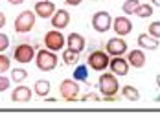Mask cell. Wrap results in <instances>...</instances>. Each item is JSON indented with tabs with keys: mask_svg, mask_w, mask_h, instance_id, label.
I'll return each instance as SVG.
<instances>
[{
	"mask_svg": "<svg viewBox=\"0 0 160 123\" xmlns=\"http://www.w3.org/2000/svg\"><path fill=\"white\" fill-rule=\"evenodd\" d=\"M98 88H99L101 96H118V90H120L118 76L112 72H103L98 81Z\"/></svg>",
	"mask_w": 160,
	"mask_h": 123,
	"instance_id": "6da1fadb",
	"label": "cell"
},
{
	"mask_svg": "<svg viewBox=\"0 0 160 123\" xmlns=\"http://www.w3.org/2000/svg\"><path fill=\"white\" fill-rule=\"evenodd\" d=\"M35 64H37V68L39 70H42V72H52V70H55L57 68V55H55V52H52V50H39L37 53H35Z\"/></svg>",
	"mask_w": 160,
	"mask_h": 123,
	"instance_id": "7a4b0ae2",
	"label": "cell"
},
{
	"mask_svg": "<svg viewBox=\"0 0 160 123\" xmlns=\"http://www.w3.org/2000/svg\"><path fill=\"white\" fill-rule=\"evenodd\" d=\"M109 62H111V55L105 52V50H94L88 59H87V64L90 70H96V72H103L109 68Z\"/></svg>",
	"mask_w": 160,
	"mask_h": 123,
	"instance_id": "3957f363",
	"label": "cell"
},
{
	"mask_svg": "<svg viewBox=\"0 0 160 123\" xmlns=\"http://www.w3.org/2000/svg\"><path fill=\"white\" fill-rule=\"evenodd\" d=\"M59 96L63 97L64 101H78L79 97V85L78 81L72 77V79H63L61 85H59Z\"/></svg>",
	"mask_w": 160,
	"mask_h": 123,
	"instance_id": "277c9868",
	"label": "cell"
},
{
	"mask_svg": "<svg viewBox=\"0 0 160 123\" xmlns=\"http://www.w3.org/2000/svg\"><path fill=\"white\" fill-rule=\"evenodd\" d=\"M35 44H28V42H20L17 44L15 50H13V59H15L18 64H28L35 59Z\"/></svg>",
	"mask_w": 160,
	"mask_h": 123,
	"instance_id": "5b68a950",
	"label": "cell"
},
{
	"mask_svg": "<svg viewBox=\"0 0 160 123\" xmlns=\"http://www.w3.org/2000/svg\"><path fill=\"white\" fill-rule=\"evenodd\" d=\"M35 11H22V13H18V17L15 18V31L17 33H28V31L33 30V26H35Z\"/></svg>",
	"mask_w": 160,
	"mask_h": 123,
	"instance_id": "8992f818",
	"label": "cell"
},
{
	"mask_svg": "<svg viewBox=\"0 0 160 123\" xmlns=\"http://www.w3.org/2000/svg\"><path fill=\"white\" fill-rule=\"evenodd\" d=\"M64 44H66V37L61 33V30H50L44 35V46L52 52H55V53L59 50H63Z\"/></svg>",
	"mask_w": 160,
	"mask_h": 123,
	"instance_id": "52a82bcc",
	"label": "cell"
},
{
	"mask_svg": "<svg viewBox=\"0 0 160 123\" xmlns=\"http://www.w3.org/2000/svg\"><path fill=\"white\" fill-rule=\"evenodd\" d=\"M92 28L98 33H107L112 28V17L109 15V11H98L92 17Z\"/></svg>",
	"mask_w": 160,
	"mask_h": 123,
	"instance_id": "ba28073f",
	"label": "cell"
},
{
	"mask_svg": "<svg viewBox=\"0 0 160 123\" xmlns=\"http://www.w3.org/2000/svg\"><path fill=\"white\" fill-rule=\"evenodd\" d=\"M105 52L112 55V57H118V55H123L125 52H127V42L123 41V37H120V35H116V37H112L107 41V44H105Z\"/></svg>",
	"mask_w": 160,
	"mask_h": 123,
	"instance_id": "9c48e42d",
	"label": "cell"
},
{
	"mask_svg": "<svg viewBox=\"0 0 160 123\" xmlns=\"http://www.w3.org/2000/svg\"><path fill=\"white\" fill-rule=\"evenodd\" d=\"M33 11H35V15L39 17V18H52L53 13L57 11V7H55V4L50 2V0H37Z\"/></svg>",
	"mask_w": 160,
	"mask_h": 123,
	"instance_id": "30bf717a",
	"label": "cell"
},
{
	"mask_svg": "<svg viewBox=\"0 0 160 123\" xmlns=\"http://www.w3.org/2000/svg\"><path fill=\"white\" fill-rule=\"evenodd\" d=\"M112 30L116 31V35L125 37V35H129V33L132 31V22H131V18H129L127 15L116 17V18L112 20Z\"/></svg>",
	"mask_w": 160,
	"mask_h": 123,
	"instance_id": "8fae6325",
	"label": "cell"
},
{
	"mask_svg": "<svg viewBox=\"0 0 160 123\" xmlns=\"http://www.w3.org/2000/svg\"><path fill=\"white\" fill-rule=\"evenodd\" d=\"M129 61L127 59H123L122 55H118V57H112L111 62H109V70H111L112 74H116L118 77H123L129 74Z\"/></svg>",
	"mask_w": 160,
	"mask_h": 123,
	"instance_id": "7c38bea8",
	"label": "cell"
},
{
	"mask_svg": "<svg viewBox=\"0 0 160 123\" xmlns=\"http://www.w3.org/2000/svg\"><path fill=\"white\" fill-rule=\"evenodd\" d=\"M50 20H52L53 30H64V28L70 24V13H68L66 9H57Z\"/></svg>",
	"mask_w": 160,
	"mask_h": 123,
	"instance_id": "4fadbf2b",
	"label": "cell"
},
{
	"mask_svg": "<svg viewBox=\"0 0 160 123\" xmlns=\"http://www.w3.org/2000/svg\"><path fill=\"white\" fill-rule=\"evenodd\" d=\"M66 46L70 48V50H74V52H78V53H81L85 50V46H87V41H85V37L81 33L74 31V33H70L66 37Z\"/></svg>",
	"mask_w": 160,
	"mask_h": 123,
	"instance_id": "5bb4252c",
	"label": "cell"
},
{
	"mask_svg": "<svg viewBox=\"0 0 160 123\" xmlns=\"http://www.w3.org/2000/svg\"><path fill=\"white\" fill-rule=\"evenodd\" d=\"M32 96H33V92L28 86L18 85L15 90L11 92V101H13V103H28V101L32 99Z\"/></svg>",
	"mask_w": 160,
	"mask_h": 123,
	"instance_id": "9a60e30c",
	"label": "cell"
},
{
	"mask_svg": "<svg viewBox=\"0 0 160 123\" xmlns=\"http://www.w3.org/2000/svg\"><path fill=\"white\" fill-rule=\"evenodd\" d=\"M127 61H129V64L132 66V68H144L145 66V52L140 48V50H131L129 52V55H127Z\"/></svg>",
	"mask_w": 160,
	"mask_h": 123,
	"instance_id": "2e32d148",
	"label": "cell"
},
{
	"mask_svg": "<svg viewBox=\"0 0 160 123\" xmlns=\"http://www.w3.org/2000/svg\"><path fill=\"white\" fill-rule=\"evenodd\" d=\"M136 42H138V46L142 48V50H157L158 44H160L158 39L151 37L149 33H140L138 39H136Z\"/></svg>",
	"mask_w": 160,
	"mask_h": 123,
	"instance_id": "e0dca14e",
	"label": "cell"
},
{
	"mask_svg": "<svg viewBox=\"0 0 160 123\" xmlns=\"http://www.w3.org/2000/svg\"><path fill=\"white\" fill-rule=\"evenodd\" d=\"M122 96H123V99H129V101H138V99H140L138 88L132 86V85H125V86L122 88Z\"/></svg>",
	"mask_w": 160,
	"mask_h": 123,
	"instance_id": "ac0fdd59",
	"label": "cell"
},
{
	"mask_svg": "<svg viewBox=\"0 0 160 123\" xmlns=\"http://www.w3.org/2000/svg\"><path fill=\"white\" fill-rule=\"evenodd\" d=\"M50 81H46V79H41V81H37L35 83V94L39 96V97H46L50 94Z\"/></svg>",
	"mask_w": 160,
	"mask_h": 123,
	"instance_id": "d6986e66",
	"label": "cell"
},
{
	"mask_svg": "<svg viewBox=\"0 0 160 123\" xmlns=\"http://www.w3.org/2000/svg\"><path fill=\"white\" fill-rule=\"evenodd\" d=\"M153 13H155V11H153V4H140V6L136 7V13H134V15L140 17V18H149Z\"/></svg>",
	"mask_w": 160,
	"mask_h": 123,
	"instance_id": "ffe728a7",
	"label": "cell"
},
{
	"mask_svg": "<svg viewBox=\"0 0 160 123\" xmlns=\"http://www.w3.org/2000/svg\"><path fill=\"white\" fill-rule=\"evenodd\" d=\"M138 6H140V0H125V2L122 4V11H123L127 17L129 15H134Z\"/></svg>",
	"mask_w": 160,
	"mask_h": 123,
	"instance_id": "44dd1931",
	"label": "cell"
},
{
	"mask_svg": "<svg viewBox=\"0 0 160 123\" xmlns=\"http://www.w3.org/2000/svg\"><path fill=\"white\" fill-rule=\"evenodd\" d=\"M74 79L78 81V83H87L88 81V70H87V64H81L78 66L76 70H74Z\"/></svg>",
	"mask_w": 160,
	"mask_h": 123,
	"instance_id": "7402d4cb",
	"label": "cell"
},
{
	"mask_svg": "<svg viewBox=\"0 0 160 123\" xmlns=\"http://www.w3.org/2000/svg\"><path fill=\"white\" fill-rule=\"evenodd\" d=\"M79 59V53L78 52H74V50H70V48H66L63 52V62L64 64H74V62H78Z\"/></svg>",
	"mask_w": 160,
	"mask_h": 123,
	"instance_id": "603a6c76",
	"label": "cell"
},
{
	"mask_svg": "<svg viewBox=\"0 0 160 123\" xmlns=\"http://www.w3.org/2000/svg\"><path fill=\"white\" fill-rule=\"evenodd\" d=\"M26 77H28V70H24V68H13L11 70V81L17 83V85L22 83Z\"/></svg>",
	"mask_w": 160,
	"mask_h": 123,
	"instance_id": "cb8c5ba5",
	"label": "cell"
},
{
	"mask_svg": "<svg viewBox=\"0 0 160 123\" xmlns=\"http://www.w3.org/2000/svg\"><path fill=\"white\" fill-rule=\"evenodd\" d=\"M147 33H149L151 37H155V39H158V41H160V20L151 22V24H149V28H147Z\"/></svg>",
	"mask_w": 160,
	"mask_h": 123,
	"instance_id": "d4e9b609",
	"label": "cell"
},
{
	"mask_svg": "<svg viewBox=\"0 0 160 123\" xmlns=\"http://www.w3.org/2000/svg\"><path fill=\"white\" fill-rule=\"evenodd\" d=\"M8 70H11V61H9L8 55L0 53V74H4V72H8Z\"/></svg>",
	"mask_w": 160,
	"mask_h": 123,
	"instance_id": "484cf974",
	"label": "cell"
},
{
	"mask_svg": "<svg viewBox=\"0 0 160 123\" xmlns=\"http://www.w3.org/2000/svg\"><path fill=\"white\" fill-rule=\"evenodd\" d=\"M81 101H101V96L96 92H85L83 96H81Z\"/></svg>",
	"mask_w": 160,
	"mask_h": 123,
	"instance_id": "4316f807",
	"label": "cell"
},
{
	"mask_svg": "<svg viewBox=\"0 0 160 123\" xmlns=\"http://www.w3.org/2000/svg\"><path fill=\"white\" fill-rule=\"evenodd\" d=\"M9 48V37L6 33H0V53H4Z\"/></svg>",
	"mask_w": 160,
	"mask_h": 123,
	"instance_id": "83f0119b",
	"label": "cell"
},
{
	"mask_svg": "<svg viewBox=\"0 0 160 123\" xmlns=\"http://www.w3.org/2000/svg\"><path fill=\"white\" fill-rule=\"evenodd\" d=\"M9 83H11L9 77H6V76L0 74V92H6V90L9 88Z\"/></svg>",
	"mask_w": 160,
	"mask_h": 123,
	"instance_id": "f1b7e54d",
	"label": "cell"
},
{
	"mask_svg": "<svg viewBox=\"0 0 160 123\" xmlns=\"http://www.w3.org/2000/svg\"><path fill=\"white\" fill-rule=\"evenodd\" d=\"M64 2H66L68 6H79V4L83 2V0H64Z\"/></svg>",
	"mask_w": 160,
	"mask_h": 123,
	"instance_id": "f546056e",
	"label": "cell"
},
{
	"mask_svg": "<svg viewBox=\"0 0 160 123\" xmlns=\"http://www.w3.org/2000/svg\"><path fill=\"white\" fill-rule=\"evenodd\" d=\"M4 26H6V15H4V13L0 11V30H2Z\"/></svg>",
	"mask_w": 160,
	"mask_h": 123,
	"instance_id": "4dcf8cb0",
	"label": "cell"
},
{
	"mask_svg": "<svg viewBox=\"0 0 160 123\" xmlns=\"http://www.w3.org/2000/svg\"><path fill=\"white\" fill-rule=\"evenodd\" d=\"M8 2H9L11 6H20V4H24L26 0H8Z\"/></svg>",
	"mask_w": 160,
	"mask_h": 123,
	"instance_id": "1f68e13d",
	"label": "cell"
},
{
	"mask_svg": "<svg viewBox=\"0 0 160 123\" xmlns=\"http://www.w3.org/2000/svg\"><path fill=\"white\" fill-rule=\"evenodd\" d=\"M44 101H46V103H50V105H53V103H57V97H46Z\"/></svg>",
	"mask_w": 160,
	"mask_h": 123,
	"instance_id": "d6a6232c",
	"label": "cell"
},
{
	"mask_svg": "<svg viewBox=\"0 0 160 123\" xmlns=\"http://www.w3.org/2000/svg\"><path fill=\"white\" fill-rule=\"evenodd\" d=\"M153 4H157V6H160V0H153Z\"/></svg>",
	"mask_w": 160,
	"mask_h": 123,
	"instance_id": "836d02e7",
	"label": "cell"
}]
</instances>
